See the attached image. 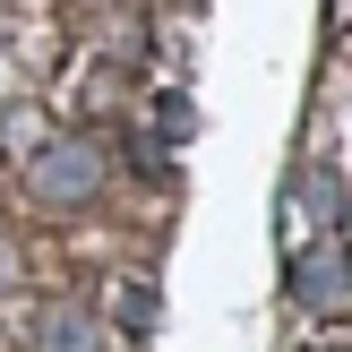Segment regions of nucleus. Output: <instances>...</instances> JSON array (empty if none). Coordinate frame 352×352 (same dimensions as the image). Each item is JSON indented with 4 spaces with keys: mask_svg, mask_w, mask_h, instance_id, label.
Returning a JSON list of instances; mask_svg holds the SVG:
<instances>
[{
    "mask_svg": "<svg viewBox=\"0 0 352 352\" xmlns=\"http://www.w3.org/2000/svg\"><path fill=\"white\" fill-rule=\"evenodd\" d=\"M103 172H112V164H103V146H95V138H60V146H43V155H34L26 189H34L43 206H86V198L103 189Z\"/></svg>",
    "mask_w": 352,
    "mask_h": 352,
    "instance_id": "f257e3e1",
    "label": "nucleus"
},
{
    "mask_svg": "<svg viewBox=\"0 0 352 352\" xmlns=\"http://www.w3.org/2000/svg\"><path fill=\"white\" fill-rule=\"evenodd\" d=\"M292 292H301L309 309H344V301H352V258L336 250V241H318V258L292 267Z\"/></svg>",
    "mask_w": 352,
    "mask_h": 352,
    "instance_id": "f03ea898",
    "label": "nucleus"
},
{
    "mask_svg": "<svg viewBox=\"0 0 352 352\" xmlns=\"http://www.w3.org/2000/svg\"><path fill=\"white\" fill-rule=\"evenodd\" d=\"M284 206H292V223L309 215V232L327 241V232H336V215H344V189H336V172H301V181H292V198H284Z\"/></svg>",
    "mask_w": 352,
    "mask_h": 352,
    "instance_id": "7ed1b4c3",
    "label": "nucleus"
},
{
    "mask_svg": "<svg viewBox=\"0 0 352 352\" xmlns=\"http://www.w3.org/2000/svg\"><path fill=\"white\" fill-rule=\"evenodd\" d=\"M26 352H95V318H86V309H52Z\"/></svg>",
    "mask_w": 352,
    "mask_h": 352,
    "instance_id": "20e7f679",
    "label": "nucleus"
}]
</instances>
